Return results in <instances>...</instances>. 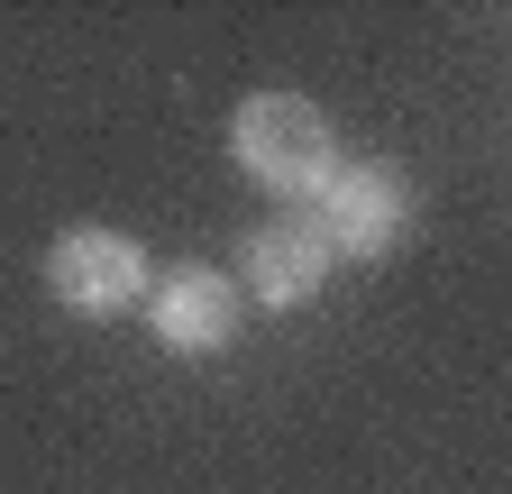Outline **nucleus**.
<instances>
[{"label": "nucleus", "mask_w": 512, "mask_h": 494, "mask_svg": "<svg viewBox=\"0 0 512 494\" xmlns=\"http://www.w3.org/2000/svg\"><path fill=\"white\" fill-rule=\"evenodd\" d=\"M147 330H156L165 357H220V348L247 330V293H238L220 266H174V275H156V293H147Z\"/></svg>", "instance_id": "nucleus-4"}, {"label": "nucleus", "mask_w": 512, "mask_h": 494, "mask_svg": "<svg viewBox=\"0 0 512 494\" xmlns=\"http://www.w3.org/2000/svg\"><path fill=\"white\" fill-rule=\"evenodd\" d=\"M229 156H238V174L247 183H266L275 202H320L339 183V129H330V110L320 101H302V92H247L238 101V119H229Z\"/></svg>", "instance_id": "nucleus-1"}, {"label": "nucleus", "mask_w": 512, "mask_h": 494, "mask_svg": "<svg viewBox=\"0 0 512 494\" xmlns=\"http://www.w3.org/2000/svg\"><path fill=\"white\" fill-rule=\"evenodd\" d=\"M311 220L339 266H384L412 238V183H403V165H339V183L311 202Z\"/></svg>", "instance_id": "nucleus-3"}, {"label": "nucleus", "mask_w": 512, "mask_h": 494, "mask_svg": "<svg viewBox=\"0 0 512 494\" xmlns=\"http://www.w3.org/2000/svg\"><path fill=\"white\" fill-rule=\"evenodd\" d=\"M330 238H320L311 211H284V220H256L247 247H238V293L266 302V312H302V302L330 284Z\"/></svg>", "instance_id": "nucleus-5"}, {"label": "nucleus", "mask_w": 512, "mask_h": 494, "mask_svg": "<svg viewBox=\"0 0 512 494\" xmlns=\"http://www.w3.org/2000/svg\"><path fill=\"white\" fill-rule=\"evenodd\" d=\"M46 293L74 321H128V312H147L156 266H147V247L128 229H64L46 247Z\"/></svg>", "instance_id": "nucleus-2"}]
</instances>
